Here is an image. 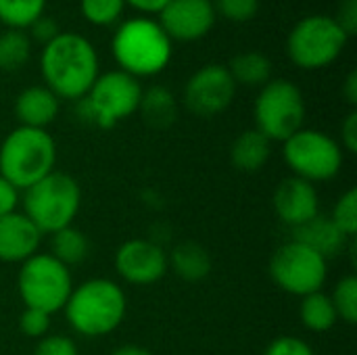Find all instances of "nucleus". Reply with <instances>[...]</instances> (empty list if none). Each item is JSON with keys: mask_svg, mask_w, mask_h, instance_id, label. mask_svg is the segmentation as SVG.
I'll list each match as a JSON object with an SVG mask.
<instances>
[{"mask_svg": "<svg viewBox=\"0 0 357 355\" xmlns=\"http://www.w3.org/2000/svg\"><path fill=\"white\" fill-rule=\"evenodd\" d=\"M228 71L236 86L261 88L272 80L274 67H272V61L268 54L257 52V50H247L232 59Z\"/></svg>", "mask_w": 357, "mask_h": 355, "instance_id": "22", "label": "nucleus"}, {"mask_svg": "<svg viewBox=\"0 0 357 355\" xmlns=\"http://www.w3.org/2000/svg\"><path fill=\"white\" fill-rule=\"evenodd\" d=\"M42 232L23 211H13L0 218V262L23 264L40 251Z\"/></svg>", "mask_w": 357, "mask_h": 355, "instance_id": "16", "label": "nucleus"}, {"mask_svg": "<svg viewBox=\"0 0 357 355\" xmlns=\"http://www.w3.org/2000/svg\"><path fill=\"white\" fill-rule=\"evenodd\" d=\"M272 207L278 220L295 230L320 216V197L312 182L289 176L276 186L272 195Z\"/></svg>", "mask_w": 357, "mask_h": 355, "instance_id": "15", "label": "nucleus"}, {"mask_svg": "<svg viewBox=\"0 0 357 355\" xmlns=\"http://www.w3.org/2000/svg\"><path fill=\"white\" fill-rule=\"evenodd\" d=\"M343 96L347 100V105L356 107L357 105V71H349L345 82H343Z\"/></svg>", "mask_w": 357, "mask_h": 355, "instance_id": "39", "label": "nucleus"}, {"mask_svg": "<svg viewBox=\"0 0 357 355\" xmlns=\"http://www.w3.org/2000/svg\"><path fill=\"white\" fill-rule=\"evenodd\" d=\"M335 21L351 38L357 33V0H341Z\"/></svg>", "mask_w": 357, "mask_h": 355, "instance_id": "35", "label": "nucleus"}, {"mask_svg": "<svg viewBox=\"0 0 357 355\" xmlns=\"http://www.w3.org/2000/svg\"><path fill=\"white\" fill-rule=\"evenodd\" d=\"M293 232H295V236H293L295 241L307 245L310 249L320 253L326 262L337 257L339 253H343L347 249V245L354 243L331 222V218H324V216H316L312 222L295 228Z\"/></svg>", "mask_w": 357, "mask_h": 355, "instance_id": "18", "label": "nucleus"}, {"mask_svg": "<svg viewBox=\"0 0 357 355\" xmlns=\"http://www.w3.org/2000/svg\"><path fill=\"white\" fill-rule=\"evenodd\" d=\"M331 222L349 239V241H356L357 234V190L356 188H349L347 192H343L337 203L333 205V211H331Z\"/></svg>", "mask_w": 357, "mask_h": 355, "instance_id": "29", "label": "nucleus"}, {"mask_svg": "<svg viewBox=\"0 0 357 355\" xmlns=\"http://www.w3.org/2000/svg\"><path fill=\"white\" fill-rule=\"evenodd\" d=\"M169 270L184 282H201L211 274V255L209 251L192 241L178 243L167 253Z\"/></svg>", "mask_w": 357, "mask_h": 355, "instance_id": "20", "label": "nucleus"}, {"mask_svg": "<svg viewBox=\"0 0 357 355\" xmlns=\"http://www.w3.org/2000/svg\"><path fill=\"white\" fill-rule=\"evenodd\" d=\"M23 213L42 234H54L73 224L82 207V188L65 172H50L23 190Z\"/></svg>", "mask_w": 357, "mask_h": 355, "instance_id": "5", "label": "nucleus"}, {"mask_svg": "<svg viewBox=\"0 0 357 355\" xmlns=\"http://www.w3.org/2000/svg\"><path fill=\"white\" fill-rule=\"evenodd\" d=\"M21 203V192L0 176V218L17 211V205Z\"/></svg>", "mask_w": 357, "mask_h": 355, "instance_id": "37", "label": "nucleus"}, {"mask_svg": "<svg viewBox=\"0 0 357 355\" xmlns=\"http://www.w3.org/2000/svg\"><path fill=\"white\" fill-rule=\"evenodd\" d=\"M343 153L356 155L357 153V111H349L341 123V140H339Z\"/></svg>", "mask_w": 357, "mask_h": 355, "instance_id": "34", "label": "nucleus"}, {"mask_svg": "<svg viewBox=\"0 0 357 355\" xmlns=\"http://www.w3.org/2000/svg\"><path fill=\"white\" fill-rule=\"evenodd\" d=\"M146 126L155 130H165L178 119V100L174 92L165 86H151L142 90L138 107Z\"/></svg>", "mask_w": 357, "mask_h": 355, "instance_id": "21", "label": "nucleus"}, {"mask_svg": "<svg viewBox=\"0 0 357 355\" xmlns=\"http://www.w3.org/2000/svg\"><path fill=\"white\" fill-rule=\"evenodd\" d=\"M307 107L303 92L289 80H270L259 88L253 105L255 130H259L270 142H284L305 123Z\"/></svg>", "mask_w": 357, "mask_h": 355, "instance_id": "7", "label": "nucleus"}, {"mask_svg": "<svg viewBox=\"0 0 357 355\" xmlns=\"http://www.w3.org/2000/svg\"><path fill=\"white\" fill-rule=\"evenodd\" d=\"M29 31H31V38L44 46V44H48L52 38H56V36H59V25H56V21H54V19H50V17L42 15L40 19H36V21L29 25Z\"/></svg>", "mask_w": 357, "mask_h": 355, "instance_id": "36", "label": "nucleus"}, {"mask_svg": "<svg viewBox=\"0 0 357 355\" xmlns=\"http://www.w3.org/2000/svg\"><path fill=\"white\" fill-rule=\"evenodd\" d=\"M272 157V142L255 128L241 132L230 146V163L241 174L261 172Z\"/></svg>", "mask_w": 357, "mask_h": 355, "instance_id": "19", "label": "nucleus"}, {"mask_svg": "<svg viewBox=\"0 0 357 355\" xmlns=\"http://www.w3.org/2000/svg\"><path fill=\"white\" fill-rule=\"evenodd\" d=\"M71 331L86 339H100L115 333L128 314V297L111 278H90L73 287L65 308Z\"/></svg>", "mask_w": 357, "mask_h": 355, "instance_id": "2", "label": "nucleus"}, {"mask_svg": "<svg viewBox=\"0 0 357 355\" xmlns=\"http://www.w3.org/2000/svg\"><path fill=\"white\" fill-rule=\"evenodd\" d=\"M123 8L126 0H79L82 17L96 27H107L119 21Z\"/></svg>", "mask_w": 357, "mask_h": 355, "instance_id": "28", "label": "nucleus"}, {"mask_svg": "<svg viewBox=\"0 0 357 355\" xmlns=\"http://www.w3.org/2000/svg\"><path fill=\"white\" fill-rule=\"evenodd\" d=\"M169 0H126V6H132L142 13V17L149 15H159Z\"/></svg>", "mask_w": 357, "mask_h": 355, "instance_id": "38", "label": "nucleus"}, {"mask_svg": "<svg viewBox=\"0 0 357 355\" xmlns=\"http://www.w3.org/2000/svg\"><path fill=\"white\" fill-rule=\"evenodd\" d=\"M111 52L119 71L140 80L159 75L169 65L174 44L159 21L140 15L119 23L111 40Z\"/></svg>", "mask_w": 357, "mask_h": 355, "instance_id": "3", "label": "nucleus"}, {"mask_svg": "<svg viewBox=\"0 0 357 355\" xmlns=\"http://www.w3.org/2000/svg\"><path fill=\"white\" fill-rule=\"evenodd\" d=\"M31 56V38L23 29H6L0 33V71H17Z\"/></svg>", "mask_w": 357, "mask_h": 355, "instance_id": "25", "label": "nucleus"}, {"mask_svg": "<svg viewBox=\"0 0 357 355\" xmlns=\"http://www.w3.org/2000/svg\"><path fill=\"white\" fill-rule=\"evenodd\" d=\"M109 355H153L149 349L140 347V345H119L115 347Z\"/></svg>", "mask_w": 357, "mask_h": 355, "instance_id": "40", "label": "nucleus"}, {"mask_svg": "<svg viewBox=\"0 0 357 355\" xmlns=\"http://www.w3.org/2000/svg\"><path fill=\"white\" fill-rule=\"evenodd\" d=\"M333 305L337 310V316L341 322L354 326L357 322V278L354 274L343 276L337 285L335 291L331 293Z\"/></svg>", "mask_w": 357, "mask_h": 355, "instance_id": "27", "label": "nucleus"}, {"mask_svg": "<svg viewBox=\"0 0 357 355\" xmlns=\"http://www.w3.org/2000/svg\"><path fill=\"white\" fill-rule=\"evenodd\" d=\"M349 36L335 17L307 15L295 23L287 38V54L299 69L316 71L333 65L345 50Z\"/></svg>", "mask_w": 357, "mask_h": 355, "instance_id": "10", "label": "nucleus"}, {"mask_svg": "<svg viewBox=\"0 0 357 355\" xmlns=\"http://www.w3.org/2000/svg\"><path fill=\"white\" fill-rule=\"evenodd\" d=\"M48 253L71 270V266H79L90 255V241L84 230H79L71 224V226L50 234V251Z\"/></svg>", "mask_w": 357, "mask_h": 355, "instance_id": "24", "label": "nucleus"}, {"mask_svg": "<svg viewBox=\"0 0 357 355\" xmlns=\"http://www.w3.org/2000/svg\"><path fill=\"white\" fill-rule=\"evenodd\" d=\"M142 98L140 80L115 69L98 73L84 98L77 100V117L84 123L111 130L119 121L138 113Z\"/></svg>", "mask_w": 357, "mask_h": 355, "instance_id": "6", "label": "nucleus"}, {"mask_svg": "<svg viewBox=\"0 0 357 355\" xmlns=\"http://www.w3.org/2000/svg\"><path fill=\"white\" fill-rule=\"evenodd\" d=\"M282 159L293 176L312 184L337 178L345 163V153L337 138L314 128H301L282 142Z\"/></svg>", "mask_w": 357, "mask_h": 355, "instance_id": "9", "label": "nucleus"}, {"mask_svg": "<svg viewBox=\"0 0 357 355\" xmlns=\"http://www.w3.org/2000/svg\"><path fill=\"white\" fill-rule=\"evenodd\" d=\"M61 100L46 86H29L15 98V117L19 126L46 130L59 115Z\"/></svg>", "mask_w": 357, "mask_h": 355, "instance_id": "17", "label": "nucleus"}, {"mask_svg": "<svg viewBox=\"0 0 357 355\" xmlns=\"http://www.w3.org/2000/svg\"><path fill=\"white\" fill-rule=\"evenodd\" d=\"M113 266L117 276L134 287H151L169 272L167 251L149 239H130L117 247Z\"/></svg>", "mask_w": 357, "mask_h": 355, "instance_id": "13", "label": "nucleus"}, {"mask_svg": "<svg viewBox=\"0 0 357 355\" xmlns=\"http://www.w3.org/2000/svg\"><path fill=\"white\" fill-rule=\"evenodd\" d=\"M46 0H0V21L8 29H25L44 15Z\"/></svg>", "mask_w": 357, "mask_h": 355, "instance_id": "26", "label": "nucleus"}, {"mask_svg": "<svg viewBox=\"0 0 357 355\" xmlns=\"http://www.w3.org/2000/svg\"><path fill=\"white\" fill-rule=\"evenodd\" d=\"M215 15H222L228 21L245 23L253 19L259 10V0H213Z\"/></svg>", "mask_w": 357, "mask_h": 355, "instance_id": "30", "label": "nucleus"}, {"mask_svg": "<svg viewBox=\"0 0 357 355\" xmlns=\"http://www.w3.org/2000/svg\"><path fill=\"white\" fill-rule=\"evenodd\" d=\"M299 320L303 328L310 333H328L337 326L339 316L333 305V299L324 291H316L312 295L301 297L299 303Z\"/></svg>", "mask_w": 357, "mask_h": 355, "instance_id": "23", "label": "nucleus"}, {"mask_svg": "<svg viewBox=\"0 0 357 355\" xmlns=\"http://www.w3.org/2000/svg\"><path fill=\"white\" fill-rule=\"evenodd\" d=\"M213 0H169L159 13V25L174 42H195L215 23Z\"/></svg>", "mask_w": 357, "mask_h": 355, "instance_id": "14", "label": "nucleus"}, {"mask_svg": "<svg viewBox=\"0 0 357 355\" xmlns=\"http://www.w3.org/2000/svg\"><path fill=\"white\" fill-rule=\"evenodd\" d=\"M268 270L280 291L299 299L322 291L328 280V262L295 239L274 251Z\"/></svg>", "mask_w": 357, "mask_h": 355, "instance_id": "11", "label": "nucleus"}, {"mask_svg": "<svg viewBox=\"0 0 357 355\" xmlns=\"http://www.w3.org/2000/svg\"><path fill=\"white\" fill-rule=\"evenodd\" d=\"M33 355H79V349L67 335H46L33 347Z\"/></svg>", "mask_w": 357, "mask_h": 355, "instance_id": "32", "label": "nucleus"}, {"mask_svg": "<svg viewBox=\"0 0 357 355\" xmlns=\"http://www.w3.org/2000/svg\"><path fill=\"white\" fill-rule=\"evenodd\" d=\"M56 142L48 130L19 126L0 142V176L19 192L54 172Z\"/></svg>", "mask_w": 357, "mask_h": 355, "instance_id": "4", "label": "nucleus"}, {"mask_svg": "<svg viewBox=\"0 0 357 355\" xmlns=\"http://www.w3.org/2000/svg\"><path fill=\"white\" fill-rule=\"evenodd\" d=\"M44 86L59 100L77 103L88 94L100 73L98 52L88 38L73 31H59L40 54Z\"/></svg>", "mask_w": 357, "mask_h": 355, "instance_id": "1", "label": "nucleus"}, {"mask_svg": "<svg viewBox=\"0 0 357 355\" xmlns=\"http://www.w3.org/2000/svg\"><path fill=\"white\" fill-rule=\"evenodd\" d=\"M73 287L71 270L50 253L38 251L21 264L17 274V291L23 305L46 312L50 316L63 312Z\"/></svg>", "mask_w": 357, "mask_h": 355, "instance_id": "8", "label": "nucleus"}, {"mask_svg": "<svg viewBox=\"0 0 357 355\" xmlns=\"http://www.w3.org/2000/svg\"><path fill=\"white\" fill-rule=\"evenodd\" d=\"M50 314L33 310V308H25L19 316V331L27 337V339H36L40 341L42 337L50 335Z\"/></svg>", "mask_w": 357, "mask_h": 355, "instance_id": "31", "label": "nucleus"}, {"mask_svg": "<svg viewBox=\"0 0 357 355\" xmlns=\"http://www.w3.org/2000/svg\"><path fill=\"white\" fill-rule=\"evenodd\" d=\"M264 355H316L312 345L299 337H278L274 339Z\"/></svg>", "mask_w": 357, "mask_h": 355, "instance_id": "33", "label": "nucleus"}, {"mask_svg": "<svg viewBox=\"0 0 357 355\" xmlns=\"http://www.w3.org/2000/svg\"><path fill=\"white\" fill-rule=\"evenodd\" d=\"M236 88L228 67L211 63L188 77L184 86V105L197 117H215L232 105Z\"/></svg>", "mask_w": 357, "mask_h": 355, "instance_id": "12", "label": "nucleus"}]
</instances>
